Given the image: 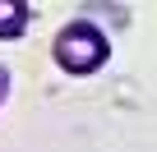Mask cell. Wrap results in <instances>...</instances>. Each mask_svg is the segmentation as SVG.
Returning a JSON list of instances; mask_svg holds the SVG:
<instances>
[{"instance_id":"2","label":"cell","mask_w":157,"mask_h":152,"mask_svg":"<svg viewBox=\"0 0 157 152\" xmlns=\"http://www.w3.org/2000/svg\"><path fill=\"white\" fill-rule=\"evenodd\" d=\"M23 19H28L23 0H0V37H19L23 32Z\"/></svg>"},{"instance_id":"1","label":"cell","mask_w":157,"mask_h":152,"mask_svg":"<svg viewBox=\"0 0 157 152\" xmlns=\"http://www.w3.org/2000/svg\"><path fill=\"white\" fill-rule=\"evenodd\" d=\"M56 60H60L69 74H93V69L106 60V37H102L93 23H69V28L56 37Z\"/></svg>"}]
</instances>
